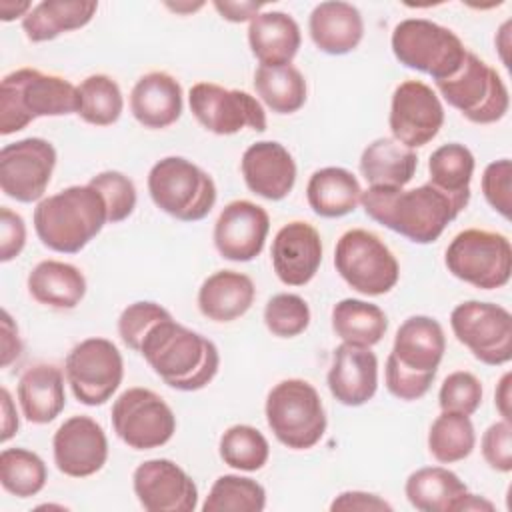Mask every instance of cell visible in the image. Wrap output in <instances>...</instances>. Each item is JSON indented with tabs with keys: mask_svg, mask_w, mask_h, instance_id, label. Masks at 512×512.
Listing matches in <instances>:
<instances>
[{
	"mask_svg": "<svg viewBox=\"0 0 512 512\" xmlns=\"http://www.w3.org/2000/svg\"><path fill=\"white\" fill-rule=\"evenodd\" d=\"M264 324L278 338H294L308 328L310 306L298 294H276L264 306Z\"/></svg>",
	"mask_w": 512,
	"mask_h": 512,
	"instance_id": "b9f144b4",
	"label": "cell"
},
{
	"mask_svg": "<svg viewBox=\"0 0 512 512\" xmlns=\"http://www.w3.org/2000/svg\"><path fill=\"white\" fill-rule=\"evenodd\" d=\"M78 86L58 74L18 68L0 82V134L24 130L42 116L78 114Z\"/></svg>",
	"mask_w": 512,
	"mask_h": 512,
	"instance_id": "5b68a950",
	"label": "cell"
},
{
	"mask_svg": "<svg viewBox=\"0 0 512 512\" xmlns=\"http://www.w3.org/2000/svg\"><path fill=\"white\" fill-rule=\"evenodd\" d=\"M482 456L486 464L502 474L512 470V426L508 420H498L482 434Z\"/></svg>",
	"mask_w": 512,
	"mask_h": 512,
	"instance_id": "7dc6e473",
	"label": "cell"
},
{
	"mask_svg": "<svg viewBox=\"0 0 512 512\" xmlns=\"http://www.w3.org/2000/svg\"><path fill=\"white\" fill-rule=\"evenodd\" d=\"M194 118L212 134L230 136L242 128L266 130V112L256 96L224 88L214 82H196L188 92Z\"/></svg>",
	"mask_w": 512,
	"mask_h": 512,
	"instance_id": "9a60e30c",
	"label": "cell"
},
{
	"mask_svg": "<svg viewBox=\"0 0 512 512\" xmlns=\"http://www.w3.org/2000/svg\"><path fill=\"white\" fill-rule=\"evenodd\" d=\"M416 168V152L394 138H376L360 156V172L368 186L376 188H404Z\"/></svg>",
	"mask_w": 512,
	"mask_h": 512,
	"instance_id": "f546056e",
	"label": "cell"
},
{
	"mask_svg": "<svg viewBox=\"0 0 512 512\" xmlns=\"http://www.w3.org/2000/svg\"><path fill=\"white\" fill-rule=\"evenodd\" d=\"M32 10V4L30 2H10V0H2L0 2V18L4 22H10L18 16H26L28 12Z\"/></svg>",
	"mask_w": 512,
	"mask_h": 512,
	"instance_id": "11a10c76",
	"label": "cell"
},
{
	"mask_svg": "<svg viewBox=\"0 0 512 512\" xmlns=\"http://www.w3.org/2000/svg\"><path fill=\"white\" fill-rule=\"evenodd\" d=\"M392 138L408 148L426 146L444 124V108L438 94L420 80L396 86L388 116Z\"/></svg>",
	"mask_w": 512,
	"mask_h": 512,
	"instance_id": "e0dca14e",
	"label": "cell"
},
{
	"mask_svg": "<svg viewBox=\"0 0 512 512\" xmlns=\"http://www.w3.org/2000/svg\"><path fill=\"white\" fill-rule=\"evenodd\" d=\"M476 432L470 416L440 412L428 430V450L440 464H454L472 454Z\"/></svg>",
	"mask_w": 512,
	"mask_h": 512,
	"instance_id": "8d00e7d4",
	"label": "cell"
},
{
	"mask_svg": "<svg viewBox=\"0 0 512 512\" xmlns=\"http://www.w3.org/2000/svg\"><path fill=\"white\" fill-rule=\"evenodd\" d=\"M240 170L248 190L272 202L286 198L296 184V162L276 140L250 144L242 154Z\"/></svg>",
	"mask_w": 512,
	"mask_h": 512,
	"instance_id": "7402d4cb",
	"label": "cell"
},
{
	"mask_svg": "<svg viewBox=\"0 0 512 512\" xmlns=\"http://www.w3.org/2000/svg\"><path fill=\"white\" fill-rule=\"evenodd\" d=\"M332 330L342 342L370 348L384 338L388 318L384 310L372 302L344 298L332 308Z\"/></svg>",
	"mask_w": 512,
	"mask_h": 512,
	"instance_id": "836d02e7",
	"label": "cell"
},
{
	"mask_svg": "<svg viewBox=\"0 0 512 512\" xmlns=\"http://www.w3.org/2000/svg\"><path fill=\"white\" fill-rule=\"evenodd\" d=\"M56 166V148L52 142L30 136L6 144L0 150V188L22 204L42 200Z\"/></svg>",
	"mask_w": 512,
	"mask_h": 512,
	"instance_id": "2e32d148",
	"label": "cell"
},
{
	"mask_svg": "<svg viewBox=\"0 0 512 512\" xmlns=\"http://www.w3.org/2000/svg\"><path fill=\"white\" fill-rule=\"evenodd\" d=\"M362 188L358 178L340 166L316 170L306 186V200L314 214L322 218H340L354 212L360 204Z\"/></svg>",
	"mask_w": 512,
	"mask_h": 512,
	"instance_id": "4dcf8cb0",
	"label": "cell"
},
{
	"mask_svg": "<svg viewBox=\"0 0 512 512\" xmlns=\"http://www.w3.org/2000/svg\"><path fill=\"white\" fill-rule=\"evenodd\" d=\"M166 6L176 10V12H194L196 8L202 6V2H198V4H166Z\"/></svg>",
	"mask_w": 512,
	"mask_h": 512,
	"instance_id": "6f0895ef",
	"label": "cell"
},
{
	"mask_svg": "<svg viewBox=\"0 0 512 512\" xmlns=\"http://www.w3.org/2000/svg\"><path fill=\"white\" fill-rule=\"evenodd\" d=\"M390 46L402 66L428 74L434 82L454 76L468 52L456 32L426 18L400 20Z\"/></svg>",
	"mask_w": 512,
	"mask_h": 512,
	"instance_id": "ba28073f",
	"label": "cell"
},
{
	"mask_svg": "<svg viewBox=\"0 0 512 512\" xmlns=\"http://www.w3.org/2000/svg\"><path fill=\"white\" fill-rule=\"evenodd\" d=\"M510 382H512V374L506 372L500 382H498V388H496V394H494V404H496V410L500 412L502 420H512L510 416Z\"/></svg>",
	"mask_w": 512,
	"mask_h": 512,
	"instance_id": "db71d44e",
	"label": "cell"
},
{
	"mask_svg": "<svg viewBox=\"0 0 512 512\" xmlns=\"http://www.w3.org/2000/svg\"><path fill=\"white\" fill-rule=\"evenodd\" d=\"M360 204L368 218L414 244L436 242L466 208L430 182L410 190L368 186L362 190Z\"/></svg>",
	"mask_w": 512,
	"mask_h": 512,
	"instance_id": "6da1fadb",
	"label": "cell"
},
{
	"mask_svg": "<svg viewBox=\"0 0 512 512\" xmlns=\"http://www.w3.org/2000/svg\"><path fill=\"white\" fill-rule=\"evenodd\" d=\"M132 488L148 512H194L198 506V486L184 468L168 458L138 464Z\"/></svg>",
	"mask_w": 512,
	"mask_h": 512,
	"instance_id": "ac0fdd59",
	"label": "cell"
},
{
	"mask_svg": "<svg viewBox=\"0 0 512 512\" xmlns=\"http://www.w3.org/2000/svg\"><path fill=\"white\" fill-rule=\"evenodd\" d=\"M270 230L268 212L250 200L228 202L214 224V246L232 262H250L260 256Z\"/></svg>",
	"mask_w": 512,
	"mask_h": 512,
	"instance_id": "ffe728a7",
	"label": "cell"
},
{
	"mask_svg": "<svg viewBox=\"0 0 512 512\" xmlns=\"http://www.w3.org/2000/svg\"><path fill=\"white\" fill-rule=\"evenodd\" d=\"M482 384L466 370H456L448 374L438 392V404L442 412H458L472 416L482 404Z\"/></svg>",
	"mask_w": 512,
	"mask_h": 512,
	"instance_id": "ee69618b",
	"label": "cell"
},
{
	"mask_svg": "<svg viewBox=\"0 0 512 512\" xmlns=\"http://www.w3.org/2000/svg\"><path fill=\"white\" fill-rule=\"evenodd\" d=\"M308 32L320 52L342 56L356 50L362 42L364 20L354 4L328 0L316 4L310 12Z\"/></svg>",
	"mask_w": 512,
	"mask_h": 512,
	"instance_id": "d4e9b609",
	"label": "cell"
},
{
	"mask_svg": "<svg viewBox=\"0 0 512 512\" xmlns=\"http://www.w3.org/2000/svg\"><path fill=\"white\" fill-rule=\"evenodd\" d=\"M264 414L276 440L292 450L314 448L328 424L318 390L302 378H288L272 386Z\"/></svg>",
	"mask_w": 512,
	"mask_h": 512,
	"instance_id": "8992f818",
	"label": "cell"
},
{
	"mask_svg": "<svg viewBox=\"0 0 512 512\" xmlns=\"http://www.w3.org/2000/svg\"><path fill=\"white\" fill-rule=\"evenodd\" d=\"M26 244L24 218L8 206L0 208V262L14 260Z\"/></svg>",
	"mask_w": 512,
	"mask_h": 512,
	"instance_id": "c3c4849f",
	"label": "cell"
},
{
	"mask_svg": "<svg viewBox=\"0 0 512 512\" xmlns=\"http://www.w3.org/2000/svg\"><path fill=\"white\" fill-rule=\"evenodd\" d=\"M440 96L474 124H494L510 108V94L500 74L474 52H466L460 70L436 82Z\"/></svg>",
	"mask_w": 512,
	"mask_h": 512,
	"instance_id": "30bf717a",
	"label": "cell"
},
{
	"mask_svg": "<svg viewBox=\"0 0 512 512\" xmlns=\"http://www.w3.org/2000/svg\"><path fill=\"white\" fill-rule=\"evenodd\" d=\"M108 222L106 202L90 184L68 186L34 208V230L40 242L60 254L80 252Z\"/></svg>",
	"mask_w": 512,
	"mask_h": 512,
	"instance_id": "277c9868",
	"label": "cell"
},
{
	"mask_svg": "<svg viewBox=\"0 0 512 512\" xmlns=\"http://www.w3.org/2000/svg\"><path fill=\"white\" fill-rule=\"evenodd\" d=\"M218 14L228 22H246L260 14L262 4L260 2H232V0H214L212 2Z\"/></svg>",
	"mask_w": 512,
	"mask_h": 512,
	"instance_id": "816d5d0a",
	"label": "cell"
},
{
	"mask_svg": "<svg viewBox=\"0 0 512 512\" xmlns=\"http://www.w3.org/2000/svg\"><path fill=\"white\" fill-rule=\"evenodd\" d=\"M148 194L156 208L180 222H198L216 204L212 176L182 156H166L150 168Z\"/></svg>",
	"mask_w": 512,
	"mask_h": 512,
	"instance_id": "52a82bcc",
	"label": "cell"
},
{
	"mask_svg": "<svg viewBox=\"0 0 512 512\" xmlns=\"http://www.w3.org/2000/svg\"><path fill=\"white\" fill-rule=\"evenodd\" d=\"M450 328L476 360L502 366L512 360V314L492 302L466 300L450 312Z\"/></svg>",
	"mask_w": 512,
	"mask_h": 512,
	"instance_id": "4fadbf2b",
	"label": "cell"
},
{
	"mask_svg": "<svg viewBox=\"0 0 512 512\" xmlns=\"http://www.w3.org/2000/svg\"><path fill=\"white\" fill-rule=\"evenodd\" d=\"M444 350L446 336L438 320L424 314L406 318L398 326L392 352L386 358L388 392L404 402L420 400L436 378Z\"/></svg>",
	"mask_w": 512,
	"mask_h": 512,
	"instance_id": "3957f363",
	"label": "cell"
},
{
	"mask_svg": "<svg viewBox=\"0 0 512 512\" xmlns=\"http://www.w3.org/2000/svg\"><path fill=\"white\" fill-rule=\"evenodd\" d=\"M330 510L336 512V510H344V512H380V510H392V504L386 502L384 498H380L378 494H372V492H364V490H346V492H340L332 504H330Z\"/></svg>",
	"mask_w": 512,
	"mask_h": 512,
	"instance_id": "681fc988",
	"label": "cell"
},
{
	"mask_svg": "<svg viewBox=\"0 0 512 512\" xmlns=\"http://www.w3.org/2000/svg\"><path fill=\"white\" fill-rule=\"evenodd\" d=\"M270 258L272 268L282 284H308L316 276L322 262L320 232L304 220H292L284 224L272 240Z\"/></svg>",
	"mask_w": 512,
	"mask_h": 512,
	"instance_id": "44dd1931",
	"label": "cell"
},
{
	"mask_svg": "<svg viewBox=\"0 0 512 512\" xmlns=\"http://www.w3.org/2000/svg\"><path fill=\"white\" fill-rule=\"evenodd\" d=\"M218 452L226 466L242 472H256L268 462L270 444L258 428L250 424H234L220 436Z\"/></svg>",
	"mask_w": 512,
	"mask_h": 512,
	"instance_id": "60d3db41",
	"label": "cell"
},
{
	"mask_svg": "<svg viewBox=\"0 0 512 512\" xmlns=\"http://www.w3.org/2000/svg\"><path fill=\"white\" fill-rule=\"evenodd\" d=\"M16 396L24 418L32 424H48L66 406L64 374L54 364H34L26 368L16 386Z\"/></svg>",
	"mask_w": 512,
	"mask_h": 512,
	"instance_id": "4316f807",
	"label": "cell"
},
{
	"mask_svg": "<svg viewBox=\"0 0 512 512\" xmlns=\"http://www.w3.org/2000/svg\"><path fill=\"white\" fill-rule=\"evenodd\" d=\"M482 194L492 210H496L502 218H510L512 208V162L510 158H500L490 162L482 172Z\"/></svg>",
	"mask_w": 512,
	"mask_h": 512,
	"instance_id": "bcb514c9",
	"label": "cell"
},
{
	"mask_svg": "<svg viewBox=\"0 0 512 512\" xmlns=\"http://www.w3.org/2000/svg\"><path fill=\"white\" fill-rule=\"evenodd\" d=\"M254 90L276 114H292L306 104V80L292 64L258 66L254 72Z\"/></svg>",
	"mask_w": 512,
	"mask_h": 512,
	"instance_id": "d590c367",
	"label": "cell"
},
{
	"mask_svg": "<svg viewBox=\"0 0 512 512\" xmlns=\"http://www.w3.org/2000/svg\"><path fill=\"white\" fill-rule=\"evenodd\" d=\"M264 508V486L240 474L218 476L202 504L204 512H262Z\"/></svg>",
	"mask_w": 512,
	"mask_h": 512,
	"instance_id": "f35d334b",
	"label": "cell"
},
{
	"mask_svg": "<svg viewBox=\"0 0 512 512\" xmlns=\"http://www.w3.org/2000/svg\"><path fill=\"white\" fill-rule=\"evenodd\" d=\"M0 408H2V434H0V440L8 442L18 432V426H20L18 412H16V406L12 402V396H10L8 388L0 390Z\"/></svg>",
	"mask_w": 512,
	"mask_h": 512,
	"instance_id": "f5cc1de1",
	"label": "cell"
},
{
	"mask_svg": "<svg viewBox=\"0 0 512 512\" xmlns=\"http://www.w3.org/2000/svg\"><path fill=\"white\" fill-rule=\"evenodd\" d=\"M466 492L468 486L464 480L444 466L418 468L404 484V494L410 506L420 512H456V506Z\"/></svg>",
	"mask_w": 512,
	"mask_h": 512,
	"instance_id": "1f68e13d",
	"label": "cell"
},
{
	"mask_svg": "<svg viewBox=\"0 0 512 512\" xmlns=\"http://www.w3.org/2000/svg\"><path fill=\"white\" fill-rule=\"evenodd\" d=\"M64 374L78 402L102 406L122 384L124 360L112 340L94 336L78 342L68 352Z\"/></svg>",
	"mask_w": 512,
	"mask_h": 512,
	"instance_id": "7c38bea8",
	"label": "cell"
},
{
	"mask_svg": "<svg viewBox=\"0 0 512 512\" xmlns=\"http://www.w3.org/2000/svg\"><path fill=\"white\" fill-rule=\"evenodd\" d=\"M462 510H486V512H492L494 510V504L490 500H486L484 496H478V494H470L466 492L462 496V500L458 502L456 506V512H462Z\"/></svg>",
	"mask_w": 512,
	"mask_h": 512,
	"instance_id": "9f6ffc18",
	"label": "cell"
},
{
	"mask_svg": "<svg viewBox=\"0 0 512 512\" xmlns=\"http://www.w3.org/2000/svg\"><path fill=\"white\" fill-rule=\"evenodd\" d=\"M56 468L70 478H88L100 472L108 460L104 428L90 416L76 414L64 420L52 438Z\"/></svg>",
	"mask_w": 512,
	"mask_h": 512,
	"instance_id": "d6986e66",
	"label": "cell"
},
{
	"mask_svg": "<svg viewBox=\"0 0 512 512\" xmlns=\"http://www.w3.org/2000/svg\"><path fill=\"white\" fill-rule=\"evenodd\" d=\"M88 184L92 188H96L100 192V196L104 198L110 224H118L134 212L136 186L126 174H122L118 170H104V172L92 176Z\"/></svg>",
	"mask_w": 512,
	"mask_h": 512,
	"instance_id": "7bdbcfd3",
	"label": "cell"
},
{
	"mask_svg": "<svg viewBox=\"0 0 512 512\" xmlns=\"http://www.w3.org/2000/svg\"><path fill=\"white\" fill-rule=\"evenodd\" d=\"M138 352L166 386L182 392L208 386L220 366L216 344L176 322L172 314L146 332Z\"/></svg>",
	"mask_w": 512,
	"mask_h": 512,
	"instance_id": "7a4b0ae2",
	"label": "cell"
},
{
	"mask_svg": "<svg viewBox=\"0 0 512 512\" xmlns=\"http://www.w3.org/2000/svg\"><path fill=\"white\" fill-rule=\"evenodd\" d=\"M330 394L344 406H362L378 390V358L368 346L342 342L334 348L328 370Z\"/></svg>",
	"mask_w": 512,
	"mask_h": 512,
	"instance_id": "603a6c76",
	"label": "cell"
},
{
	"mask_svg": "<svg viewBox=\"0 0 512 512\" xmlns=\"http://www.w3.org/2000/svg\"><path fill=\"white\" fill-rule=\"evenodd\" d=\"M334 268L340 278L364 296L390 292L400 278L392 250L370 230H346L334 248Z\"/></svg>",
	"mask_w": 512,
	"mask_h": 512,
	"instance_id": "8fae6325",
	"label": "cell"
},
{
	"mask_svg": "<svg viewBox=\"0 0 512 512\" xmlns=\"http://www.w3.org/2000/svg\"><path fill=\"white\" fill-rule=\"evenodd\" d=\"M112 428L134 450L160 448L176 432V416L166 400L148 388H128L112 404Z\"/></svg>",
	"mask_w": 512,
	"mask_h": 512,
	"instance_id": "5bb4252c",
	"label": "cell"
},
{
	"mask_svg": "<svg viewBox=\"0 0 512 512\" xmlns=\"http://www.w3.org/2000/svg\"><path fill=\"white\" fill-rule=\"evenodd\" d=\"M78 116L92 126H110L118 122L124 110V98L118 82L108 74H92L78 86Z\"/></svg>",
	"mask_w": 512,
	"mask_h": 512,
	"instance_id": "ab89813d",
	"label": "cell"
},
{
	"mask_svg": "<svg viewBox=\"0 0 512 512\" xmlns=\"http://www.w3.org/2000/svg\"><path fill=\"white\" fill-rule=\"evenodd\" d=\"M2 368H8L22 352V342L18 336V326L14 324L12 316L8 314V310H2Z\"/></svg>",
	"mask_w": 512,
	"mask_h": 512,
	"instance_id": "f907efd6",
	"label": "cell"
},
{
	"mask_svg": "<svg viewBox=\"0 0 512 512\" xmlns=\"http://www.w3.org/2000/svg\"><path fill=\"white\" fill-rule=\"evenodd\" d=\"M30 296L56 310L76 308L86 294V278L74 264L60 260H42L28 274Z\"/></svg>",
	"mask_w": 512,
	"mask_h": 512,
	"instance_id": "f1b7e54d",
	"label": "cell"
},
{
	"mask_svg": "<svg viewBox=\"0 0 512 512\" xmlns=\"http://www.w3.org/2000/svg\"><path fill=\"white\" fill-rule=\"evenodd\" d=\"M302 34L298 22L280 10L260 12L250 20L248 46L260 66H286L292 64Z\"/></svg>",
	"mask_w": 512,
	"mask_h": 512,
	"instance_id": "484cf974",
	"label": "cell"
},
{
	"mask_svg": "<svg viewBox=\"0 0 512 512\" xmlns=\"http://www.w3.org/2000/svg\"><path fill=\"white\" fill-rule=\"evenodd\" d=\"M48 480L44 460L26 448H4L0 452V484L16 498L36 496Z\"/></svg>",
	"mask_w": 512,
	"mask_h": 512,
	"instance_id": "74e56055",
	"label": "cell"
},
{
	"mask_svg": "<svg viewBox=\"0 0 512 512\" xmlns=\"http://www.w3.org/2000/svg\"><path fill=\"white\" fill-rule=\"evenodd\" d=\"M474 154L460 142H448L438 146L428 158L430 184L468 206L470 180L474 174Z\"/></svg>",
	"mask_w": 512,
	"mask_h": 512,
	"instance_id": "e575fe53",
	"label": "cell"
},
{
	"mask_svg": "<svg viewBox=\"0 0 512 512\" xmlns=\"http://www.w3.org/2000/svg\"><path fill=\"white\" fill-rule=\"evenodd\" d=\"M182 86L162 70L140 76L130 92V112L144 128L162 130L172 126L182 114Z\"/></svg>",
	"mask_w": 512,
	"mask_h": 512,
	"instance_id": "cb8c5ba5",
	"label": "cell"
},
{
	"mask_svg": "<svg viewBox=\"0 0 512 512\" xmlns=\"http://www.w3.org/2000/svg\"><path fill=\"white\" fill-rule=\"evenodd\" d=\"M444 264L454 278L474 288H502L512 276V246L500 232L468 228L452 238Z\"/></svg>",
	"mask_w": 512,
	"mask_h": 512,
	"instance_id": "9c48e42d",
	"label": "cell"
},
{
	"mask_svg": "<svg viewBox=\"0 0 512 512\" xmlns=\"http://www.w3.org/2000/svg\"><path fill=\"white\" fill-rule=\"evenodd\" d=\"M96 10L98 2L44 0L22 18V30L30 42H48L64 32L84 28Z\"/></svg>",
	"mask_w": 512,
	"mask_h": 512,
	"instance_id": "d6a6232c",
	"label": "cell"
},
{
	"mask_svg": "<svg viewBox=\"0 0 512 512\" xmlns=\"http://www.w3.org/2000/svg\"><path fill=\"white\" fill-rule=\"evenodd\" d=\"M256 288L250 276L236 270H218L198 288V310L212 322H232L254 304Z\"/></svg>",
	"mask_w": 512,
	"mask_h": 512,
	"instance_id": "83f0119b",
	"label": "cell"
},
{
	"mask_svg": "<svg viewBox=\"0 0 512 512\" xmlns=\"http://www.w3.org/2000/svg\"><path fill=\"white\" fill-rule=\"evenodd\" d=\"M170 312L160 306L158 302H150V300H140V302H132L128 304L120 318H118V334L120 340L134 352L140 350V344L146 336V332L160 320L168 318Z\"/></svg>",
	"mask_w": 512,
	"mask_h": 512,
	"instance_id": "f6af8a7d",
	"label": "cell"
}]
</instances>
